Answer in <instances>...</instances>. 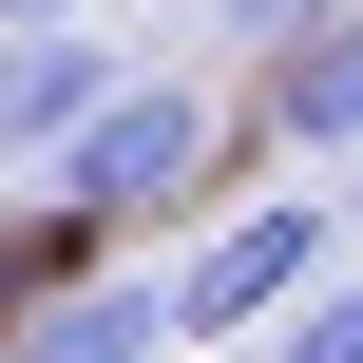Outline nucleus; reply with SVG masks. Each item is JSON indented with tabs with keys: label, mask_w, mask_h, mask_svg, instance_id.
<instances>
[{
	"label": "nucleus",
	"mask_w": 363,
	"mask_h": 363,
	"mask_svg": "<svg viewBox=\"0 0 363 363\" xmlns=\"http://www.w3.org/2000/svg\"><path fill=\"white\" fill-rule=\"evenodd\" d=\"M325 211L345 191H268V211H230V230H191V268H172V345H249V325H306L325 287Z\"/></svg>",
	"instance_id": "obj_1"
},
{
	"label": "nucleus",
	"mask_w": 363,
	"mask_h": 363,
	"mask_svg": "<svg viewBox=\"0 0 363 363\" xmlns=\"http://www.w3.org/2000/svg\"><path fill=\"white\" fill-rule=\"evenodd\" d=\"M191 172H211V96H191V77H134V115L57 172V230H134V211H172Z\"/></svg>",
	"instance_id": "obj_2"
},
{
	"label": "nucleus",
	"mask_w": 363,
	"mask_h": 363,
	"mask_svg": "<svg viewBox=\"0 0 363 363\" xmlns=\"http://www.w3.org/2000/svg\"><path fill=\"white\" fill-rule=\"evenodd\" d=\"M172 345V287H38L19 363H153Z\"/></svg>",
	"instance_id": "obj_3"
},
{
	"label": "nucleus",
	"mask_w": 363,
	"mask_h": 363,
	"mask_svg": "<svg viewBox=\"0 0 363 363\" xmlns=\"http://www.w3.org/2000/svg\"><path fill=\"white\" fill-rule=\"evenodd\" d=\"M268 115H287V153H345L363 172V19L306 38V57H268Z\"/></svg>",
	"instance_id": "obj_4"
},
{
	"label": "nucleus",
	"mask_w": 363,
	"mask_h": 363,
	"mask_svg": "<svg viewBox=\"0 0 363 363\" xmlns=\"http://www.w3.org/2000/svg\"><path fill=\"white\" fill-rule=\"evenodd\" d=\"M363 0H230V38H268V57H306V38H345Z\"/></svg>",
	"instance_id": "obj_5"
},
{
	"label": "nucleus",
	"mask_w": 363,
	"mask_h": 363,
	"mask_svg": "<svg viewBox=\"0 0 363 363\" xmlns=\"http://www.w3.org/2000/svg\"><path fill=\"white\" fill-rule=\"evenodd\" d=\"M268 363H363V287H325V306H306V325H287Z\"/></svg>",
	"instance_id": "obj_6"
},
{
	"label": "nucleus",
	"mask_w": 363,
	"mask_h": 363,
	"mask_svg": "<svg viewBox=\"0 0 363 363\" xmlns=\"http://www.w3.org/2000/svg\"><path fill=\"white\" fill-rule=\"evenodd\" d=\"M345 230H363V172H345Z\"/></svg>",
	"instance_id": "obj_7"
}]
</instances>
